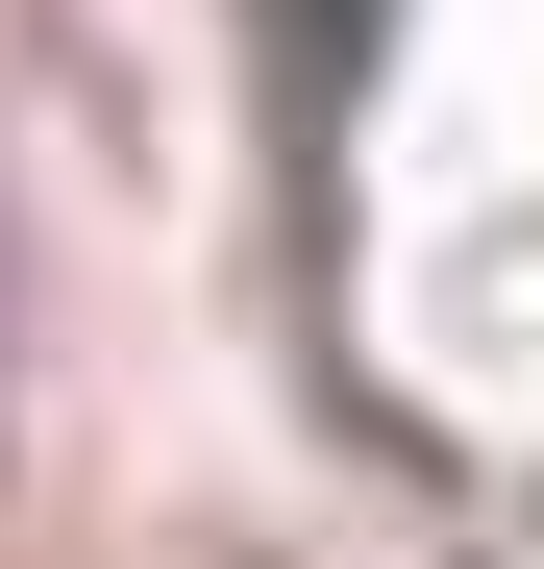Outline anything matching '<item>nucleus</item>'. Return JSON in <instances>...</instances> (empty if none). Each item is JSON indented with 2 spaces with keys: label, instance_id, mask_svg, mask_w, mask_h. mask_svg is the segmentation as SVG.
Wrapping results in <instances>:
<instances>
[{
  "label": "nucleus",
  "instance_id": "obj_1",
  "mask_svg": "<svg viewBox=\"0 0 544 569\" xmlns=\"http://www.w3.org/2000/svg\"><path fill=\"white\" fill-rule=\"evenodd\" d=\"M248 26H272V124H346V74H372V0H248Z\"/></svg>",
  "mask_w": 544,
  "mask_h": 569
}]
</instances>
